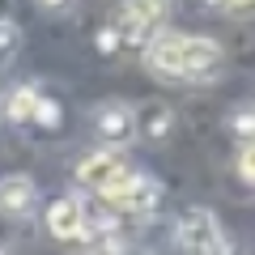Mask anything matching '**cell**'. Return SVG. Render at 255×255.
I'll list each match as a JSON object with an SVG mask.
<instances>
[{
	"mask_svg": "<svg viewBox=\"0 0 255 255\" xmlns=\"http://www.w3.org/2000/svg\"><path fill=\"white\" fill-rule=\"evenodd\" d=\"M140 64L157 81H204L226 64L217 38L209 34H187V30H157L140 47Z\"/></svg>",
	"mask_w": 255,
	"mask_h": 255,
	"instance_id": "6da1fadb",
	"label": "cell"
},
{
	"mask_svg": "<svg viewBox=\"0 0 255 255\" xmlns=\"http://www.w3.org/2000/svg\"><path fill=\"white\" fill-rule=\"evenodd\" d=\"M174 243H179L183 255H234V247H230L217 213L204 209V204H191V209L179 217V226H174Z\"/></svg>",
	"mask_w": 255,
	"mask_h": 255,
	"instance_id": "7a4b0ae2",
	"label": "cell"
},
{
	"mask_svg": "<svg viewBox=\"0 0 255 255\" xmlns=\"http://www.w3.org/2000/svg\"><path fill=\"white\" fill-rule=\"evenodd\" d=\"M170 9H174V0H124V9L115 17L124 47H145L157 30H166Z\"/></svg>",
	"mask_w": 255,
	"mask_h": 255,
	"instance_id": "3957f363",
	"label": "cell"
},
{
	"mask_svg": "<svg viewBox=\"0 0 255 255\" xmlns=\"http://www.w3.org/2000/svg\"><path fill=\"white\" fill-rule=\"evenodd\" d=\"M90 119H94V136L107 149H124V145H132L140 136L136 132V107L124 102V98H102Z\"/></svg>",
	"mask_w": 255,
	"mask_h": 255,
	"instance_id": "277c9868",
	"label": "cell"
},
{
	"mask_svg": "<svg viewBox=\"0 0 255 255\" xmlns=\"http://www.w3.org/2000/svg\"><path fill=\"white\" fill-rule=\"evenodd\" d=\"M43 226L55 243H85V209L81 196H55L43 209Z\"/></svg>",
	"mask_w": 255,
	"mask_h": 255,
	"instance_id": "5b68a950",
	"label": "cell"
},
{
	"mask_svg": "<svg viewBox=\"0 0 255 255\" xmlns=\"http://www.w3.org/2000/svg\"><path fill=\"white\" fill-rule=\"evenodd\" d=\"M128 170V157H124V149H94V153H85L81 162H77V183L81 187H90V191H107V183L111 179H119V174Z\"/></svg>",
	"mask_w": 255,
	"mask_h": 255,
	"instance_id": "8992f818",
	"label": "cell"
},
{
	"mask_svg": "<svg viewBox=\"0 0 255 255\" xmlns=\"http://www.w3.org/2000/svg\"><path fill=\"white\" fill-rule=\"evenodd\" d=\"M34 204H38V187H34L30 174H21V170L0 174V213H4V217L21 221V217L34 213Z\"/></svg>",
	"mask_w": 255,
	"mask_h": 255,
	"instance_id": "52a82bcc",
	"label": "cell"
},
{
	"mask_svg": "<svg viewBox=\"0 0 255 255\" xmlns=\"http://www.w3.org/2000/svg\"><path fill=\"white\" fill-rule=\"evenodd\" d=\"M162 196H166V191H162V183H157L153 174H145V170H140V174H136V187L128 191V200L119 204L115 213H128V217H136V221H149L157 209H162Z\"/></svg>",
	"mask_w": 255,
	"mask_h": 255,
	"instance_id": "ba28073f",
	"label": "cell"
},
{
	"mask_svg": "<svg viewBox=\"0 0 255 255\" xmlns=\"http://www.w3.org/2000/svg\"><path fill=\"white\" fill-rule=\"evenodd\" d=\"M170 128H174V111L166 107V102L149 98V102L136 107V132L145 140H166V136H170Z\"/></svg>",
	"mask_w": 255,
	"mask_h": 255,
	"instance_id": "9c48e42d",
	"label": "cell"
},
{
	"mask_svg": "<svg viewBox=\"0 0 255 255\" xmlns=\"http://www.w3.org/2000/svg\"><path fill=\"white\" fill-rule=\"evenodd\" d=\"M38 85H17V90L4 98V119L9 124H34V111H38Z\"/></svg>",
	"mask_w": 255,
	"mask_h": 255,
	"instance_id": "30bf717a",
	"label": "cell"
},
{
	"mask_svg": "<svg viewBox=\"0 0 255 255\" xmlns=\"http://www.w3.org/2000/svg\"><path fill=\"white\" fill-rule=\"evenodd\" d=\"M226 128H230V136H238V140H255V102H238V107H230Z\"/></svg>",
	"mask_w": 255,
	"mask_h": 255,
	"instance_id": "8fae6325",
	"label": "cell"
},
{
	"mask_svg": "<svg viewBox=\"0 0 255 255\" xmlns=\"http://www.w3.org/2000/svg\"><path fill=\"white\" fill-rule=\"evenodd\" d=\"M21 43H26V34H21V26L17 21H0V68H9L13 60L21 55Z\"/></svg>",
	"mask_w": 255,
	"mask_h": 255,
	"instance_id": "7c38bea8",
	"label": "cell"
},
{
	"mask_svg": "<svg viewBox=\"0 0 255 255\" xmlns=\"http://www.w3.org/2000/svg\"><path fill=\"white\" fill-rule=\"evenodd\" d=\"M34 124L47 128V132H55V128L64 124V107H60L55 98H47V94H43V98H38V111H34Z\"/></svg>",
	"mask_w": 255,
	"mask_h": 255,
	"instance_id": "4fadbf2b",
	"label": "cell"
},
{
	"mask_svg": "<svg viewBox=\"0 0 255 255\" xmlns=\"http://www.w3.org/2000/svg\"><path fill=\"white\" fill-rule=\"evenodd\" d=\"M94 47H98V55H115L119 47H124V34H119L115 21H111V26H102L98 34H94Z\"/></svg>",
	"mask_w": 255,
	"mask_h": 255,
	"instance_id": "5bb4252c",
	"label": "cell"
},
{
	"mask_svg": "<svg viewBox=\"0 0 255 255\" xmlns=\"http://www.w3.org/2000/svg\"><path fill=\"white\" fill-rule=\"evenodd\" d=\"M234 170H238V179L255 183V140H243V145H238V157H234Z\"/></svg>",
	"mask_w": 255,
	"mask_h": 255,
	"instance_id": "9a60e30c",
	"label": "cell"
},
{
	"mask_svg": "<svg viewBox=\"0 0 255 255\" xmlns=\"http://www.w3.org/2000/svg\"><path fill=\"white\" fill-rule=\"evenodd\" d=\"M226 13H255V0H221Z\"/></svg>",
	"mask_w": 255,
	"mask_h": 255,
	"instance_id": "2e32d148",
	"label": "cell"
},
{
	"mask_svg": "<svg viewBox=\"0 0 255 255\" xmlns=\"http://www.w3.org/2000/svg\"><path fill=\"white\" fill-rule=\"evenodd\" d=\"M34 4H38L43 13H64L68 4H73V0H34Z\"/></svg>",
	"mask_w": 255,
	"mask_h": 255,
	"instance_id": "e0dca14e",
	"label": "cell"
},
{
	"mask_svg": "<svg viewBox=\"0 0 255 255\" xmlns=\"http://www.w3.org/2000/svg\"><path fill=\"white\" fill-rule=\"evenodd\" d=\"M13 17V0H0V21H9Z\"/></svg>",
	"mask_w": 255,
	"mask_h": 255,
	"instance_id": "ac0fdd59",
	"label": "cell"
},
{
	"mask_svg": "<svg viewBox=\"0 0 255 255\" xmlns=\"http://www.w3.org/2000/svg\"><path fill=\"white\" fill-rule=\"evenodd\" d=\"M128 255H149V251H145V247H132V251H128Z\"/></svg>",
	"mask_w": 255,
	"mask_h": 255,
	"instance_id": "d6986e66",
	"label": "cell"
},
{
	"mask_svg": "<svg viewBox=\"0 0 255 255\" xmlns=\"http://www.w3.org/2000/svg\"><path fill=\"white\" fill-rule=\"evenodd\" d=\"M0 255H13V251H0Z\"/></svg>",
	"mask_w": 255,
	"mask_h": 255,
	"instance_id": "ffe728a7",
	"label": "cell"
}]
</instances>
